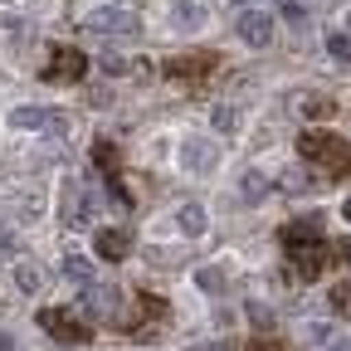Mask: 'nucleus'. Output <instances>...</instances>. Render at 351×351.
Listing matches in <instances>:
<instances>
[{
    "mask_svg": "<svg viewBox=\"0 0 351 351\" xmlns=\"http://www.w3.org/2000/svg\"><path fill=\"white\" fill-rule=\"evenodd\" d=\"M298 156L322 161L337 181H341V176H351V142L332 137V132H302V137H298Z\"/></svg>",
    "mask_w": 351,
    "mask_h": 351,
    "instance_id": "1",
    "label": "nucleus"
},
{
    "mask_svg": "<svg viewBox=\"0 0 351 351\" xmlns=\"http://www.w3.org/2000/svg\"><path fill=\"white\" fill-rule=\"evenodd\" d=\"M83 29H88V34H98V39H103V34H112V39H137V34H142V25L132 20L127 10H117V5L93 10V15L83 20Z\"/></svg>",
    "mask_w": 351,
    "mask_h": 351,
    "instance_id": "2",
    "label": "nucleus"
},
{
    "mask_svg": "<svg viewBox=\"0 0 351 351\" xmlns=\"http://www.w3.org/2000/svg\"><path fill=\"white\" fill-rule=\"evenodd\" d=\"M176 161H181L186 176H205L215 161H219V147L210 137H181V152H176Z\"/></svg>",
    "mask_w": 351,
    "mask_h": 351,
    "instance_id": "3",
    "label": "nucleus"
},
{
    "mask_svg": "<svg viewBox=\"0 0 351 351\" xmlns=\"http://www.w3.org/2000/svg\"><path fill=\"white\" fill-rule=\"evenodd\" d=\"M234 25H239V39H244V44H254V49H269V39H274V15H269V10L244 5Z\"/></svg>",
    "mask_w": 351,
    "mask_h": 351,
    "instance_id": "4",
    "label": "nucleus"
},
{
    "mask_svg": "<svg viewBox=\"0 0 351 351\" xmlns=\"http://www.w3.org/2000/svg\"><path fill=\"white\" fill-rule=\"evenodd\" d=\"M83 73H88V54H78V49H54L49 54V69H44L49 83H78Z\"/></svg>",
    "mask_w": 351,
    "mask_h": 351,
    "instance_id": "5",
    "label": "nucleus"
},
{
    "mask_svg": "<svg viewBox=\"0 0 351 351\" xmlns=\"http://www.w3.org/2000/svg\"><path fill=\"white\" fill-rule=\"evenodd\" d=\"M288 258H293L298 278H317V274H322V263H327L332 254H327V244H322V239H313V244H293V249H288Z\"/></svg>",
    "mask_w": 351,
    "mask_h": 351,
    "instance_id": "6",
    "label": "nucleus"
},
{
    "mask_svg": "<svg viewBox=\"0 0 351 351\" xmlns=\"http://www.w3.org/2000/svg\"><path fill=\"white\" fill-rule=\"evenodd\" d=\"M39 327H49V337H54V341H73V346L93 337L83 322H73L69 313H39Z\"/></svg>",
    "mask_w": 351,
    "mask_h": 351,
    "instance_id": "7",
    "label": "nucleus"
},
{
    "mask_svg": "<svg viewBox=\"0 0 351 351\" xmlns=\"http://www.w3.org/2000/svg\"><path fill=\"white\" fill-rule=\"evenodd\" d=\"M283 249H293V244H313V239H322V215L313 210V215H298L293 225H283Z\"/></svg>",
    "mask_w": 351,
    "mask_h": 351,
    "instance_id": "8",
    "label": "nucleus"
},
{
    "mask_svg": "<svg viewBox=\"0 0 351 351\" xmlns=\"http://www.w3.org/2000/svg\"><path fill=\"white\" fill-rule=\"evenodd\" d=\"M59 274H64V283L88 288V283H93V258H88V254H78V249H64V258H59Z\"/></svg>",
    "mask_w": 351,
    "mask_h": 351,
    "instance_id": "9",
    "label": "nucleus"
},
{
    "mask_svg": "<svg viewBox=\"0 0 351 351\" xmlns=\"http://www.w3.org/2000/svg\"><path fill=\"white\" fill-rule=\"evenodd\" d=\"M219 54H181V59H166V73L171 78H205L215 69Z\"/></svg>",
    "mask_w": 351,
    "mask_h": 351,
    "instance_id": "10",
    "label": "nucleus"
},
{
    "mask_svg": "<svg viewBox=\"0 0 351 351\" xmlns=\"http://www.w3.org/2000/svg\"><path fill=\"white\" fill-rule=\"evenodd\" d=\"M83 313L93 317V322L98 317H112L117 313V288H93V283H88L83 288Z\"/></svg>",
    "mask_w": 351,
    "mask_h": 351,
    "instance_id": "11",
    "label": "nucleus"
},
{
    "mask_svg": "<svg viewBox=\"0 0 351 351\" xmlns=\"http://www.w3.org/2000/svg\"><path fill=\"white\" fill-rule=\"evenodd\" d=\"M93 249H98L108 263H122L127 249H132V234H127V230H98V234H93Z\"/></svg>",
    "mask_w": 351,
    "mask_h": 351,
    "instance_id": "12",
    "label": "nucleus"
},
{
    "mask_svg": "<svg viewBox=\"0 0 351 351\" xmlns=\"http://www.w3.org/2000/svg\"><path fill=\"white\" fill-rule=\"evenodd\" d=\"M200 25H205V5H200V0H176V5H171V29L195 34Z\"/></svg>",
    "mask_w": 351,
    "mask_h": 351,
    "instance_id": "13",
    "label": "nucleus"
},
{
    "mask_svg": "<svg viewBox=\"0 0 351 351\" xmlns=\"http://www.w3.org/2000/svg\"><path fill=\"white\" fill-rule=\"evenodd\" d=\"M59 219H69V225H83L88 219V205L78 200V186L64 181V195H59Z\"/></svg>",
    "mask_w": 351,
    "mask_h": 351,
    "instance_id": "14",
    "label": "nucleus"
},
{
    "mask_svg": "<svg viewBox=\"0 0 351 351\" xmlns=\"http://www.w3.org/2000/svg\"><path fill=\"white\" fill-rule=\"evenodd\" d=\"M176 219H181V230L195 239V234H205V225H210V219H205V205L200 200H186L181 210H176Z\"/></svg>",
    "mask_w": 351,
    "mask_h": 351,
    "instance_id": "15",
    "label": "nucleus"
},
{
    "mask_svg": "<svg viewBox=\"0 0 351 351\" xmlns=\"http://www.w3.org/2000/svg\"><path fill=\"white\" fill-rule=\"evenodd\" d=\"M93 166H98V171L108 176V181H112V176L122 171V152H117L112 142H103V137H98V142H93Z\"/></svg>",
    "mask_w": 351,
    "mask_h": 351,
    "instance_id": "16",
    "label": "nucleus"
},
{
    "mask_svg": "<svg viewBox=\"0 0 351 351\" xmlns=\"http://www.w3.org/2000/svg\"><path fill=\"white\" fill-rule=\"evenodd\" d=\"M49 112H54V108H15V112H10V127H20V132H44Z\"/></svg>",
    "mask_w": 351,
    "mask_h": 351,
    "instance_id": "17",
    "label": "nucleus"
},
{
    "mask_svg": "<svg viewBox=\"0 0 351 351\" xmlns=\"http://www.w3.org/2000/svg\"><path fill=\"white\" fill-rule=\"evenodd\" d=\"M210 122H215V132H219V137H234V132H239V108H230V103H215Z\"/></svg>",
    "mask_w": 351,
    "mask_h": 351,
    "instance_id": "18",
    "label": "nucleus"
},
{
    "mask_svg": "<svg viewBox=\"0 0 351 351\" xmlns=\"http://www.w3.org/2000/svg\"><path fill=\"white\" fill-rule=\"evenodd\" d=\"M307 0H278V20L283 25H293V29H307Z\"/></svg>",
    "mask_w": 351,
    "mask_h": 351,
    "instance_id": "19",
    "label": "nucleus"
},
{
    "mask_svg": "<svg viewBox=\"0 0 351 351\" xmlns=\"http://www.w3.org/2000/svg\"><path fill=\"white\" fill-rule=\"evenodd\" d=\"M327 54H332L337 64H351V34H346V29H332V34H327Z\"/></svg>",
    "mask_w": 351,
    "mask_h": 351,
    "instance_id": "20",
    "label": "nucleus"
},
{
    "mask_svg": "<svg viewBox=\"0 0 351 351\" xmlns=\"http://www.w3.org/2000/svg\"><path fill=\"white\" fill-rule=\"evenodd\" d=\"M98 69H103V73H112V78H122V73H132V64H127V54H117V49H103V54H98Z\"/></svg>",
    "mask_w": 351,
    "mask_h": 351,
    "instance_id": "21",
    "label": "nucleus"
},
{
    "mask_svg": "<svg viewBox=\"0 0 351 351\" xmlns=\"http://www.w3.org/2000/svg\"><path fill=\"white\" fill-rule=\"evenodd\" d=\"M15 283H20V293H39L44 274L34 269V263H15Z\"/></svg>",
    "mask_w": 351,
    "mask_h": 351,
    "instance_id": "22",
    "label": "nucleus"
},
{
    "mask_svg": "<svg viewBox=\"0 0 351 351\" xmlns=\"http://www.w3.org/2000/svg\"><path fill=\"white\" fill-rule=\"evenodd\" d=\"M269 191H274V181H269L263 171H249V176H244V195H249V200H263Z\"/></svg>",
    "mask_w": 351,
    "mask_h": 351,
    "instance_id": "23",
    "label": "nucleus"
},
{
    "mask_svg": "<svg viewBox=\"0 0 351 351\" xmlns=\"http://www.w3.org/2000/svg\"><path fill=\"white\" fill-rule=\"evenodd\" d=\"M44 132H49L54 142H64V137H69V117H64V112L54 108V112H49V122H44Z\"/></svg>",
    "mask_w": 351,
    "mask_h": 351,
    "instance_id": "24",
    "label": "nucleus"
},
{
    "mask_svg": "<svg viewBox=\"0 0 351 351\" xmlns=\"http://www.w3.org/2000/svg\"><path fill=\"white\" fill-rule=\"evenodd\" d=\"M337 112V103H327V98H307L302 103V117H332Z\"/></svg>",
    "mask_w": 351,
    "mask_h": 351,
    "instance_id": "25",
    "label": "nucleus"
},
{
    "mask_svg": "<svg viewBox=\"0 0 351 351\" xmlns=\"http://www.w3.org/2000/svg\"><path fill=\"white\" fill-rule=\"evenodd\" d=\"M327 298H332V307H337L341 317H351V288H346V283H337V288H332Z\"/></svg>",
    "mask_w": 351,
    "mask_h": 351,
    "instance_id": "26",
    "label": "nucleus"
},
{
    "mask_svg": "<svg viewBox=\"0 0 351 351\" xmlns=\"http://www.w3.org/2000/svg\"><path fill=\"white\" fill-rule=\"evenodd\" d=\"M195 283L215 293V288H225V274H219V269H200V274H195Z\"/></svg>",
    "mask_w": 351,
    "mask_h": 351,
    "instance_id": "27",
    "label": "nucleus"
},
{
    "mask_svg": "<svg viewBox=\"0 0 351 351\" xmlns=\"http://www.w3.org/2000/svg\"><path fill=\"white\" fill-rule=\"evenodd\" d=\"M249 351H288V341H278V337H254Z\"/></svg>",
    "mask_w": 351,
    "mask_h": 351,
    "instance_id": "28",
    "label": "nucleus"
},
{
    "mask_svg": "<svg viewBox=\"0 0 351 351\" xmlns=\"http://www.w3.org/2000/svg\"><path fill=\"white\" fill-rule=\"evenodd\" d=\"M288 186H293V191H317L322 181H313V176H307V171H302V176H293V181H288Z\"/></svg>",
    "mask_w": 351,
    "mask_h": 351,
    "instance_id": "29",
    "label": "nucleus"
},
{
    "mask_svg": "<svg viewBox=\"0 0 351 351\" xmlns=\"http://www.w3.org/2000/svg\"><path fill=\"white\" fill-rule=\"evenodd\" d=\"M191 351H234V341H200V346H191Z\"/></svg>",
    "mask_w": 351,
    "mask_h": 351,
    "instance_id": "30",
    "label": "nucleus"
},
{
    "mask_svg": "<svg viewBox=\"0 0 351 351\" xmlns=\"http://www.w3.org/2000/svg\"><path fill=\"white\" fill-rule=\"evenodd\" d=\"M322 346H327V351H351V337H327Z\"/></svg>",
    "mask_w": 351,
    "mask_h": 351,
    "instance_id": "31",
    "label": "nucleus"
},
{
    "mask_svg": "<svg viewBox=\"0 0 351 351\" xmlns=\"http://www.w3.org/2000/svg\"><path fill=\"white\" fill-rule=\"evenodd\" d=\"M10 244H15V234H10L5 225H0V249H10Z\"/></svg>",
    "mask_w": 351,
    "mask_h": 351,
    "instance_id": "32",
    "label": "nucleus"
},
{
    "mask_svg": "<svg viewBox=\"0 0 351 351\" xmlns=\"http://www.w3.org/2000/svg\"><path fill=\"white\" fill-rule=\"evenodd\" d=\"M341 215H346V219H351V200H346V205H341Z\"/></svg>",
    "mask_w": 351,
    "mask_h": 351,
    "instance_id": "33",
    "label": "nucleus"
},
{
    "mask_svg": "<svg viewBox=\"0 0 351 351\" xmlns=\"http://www.w3.org/2000/svg\"><path fill=\"white\" fill-rule=\"evenodd\" d=\"M239 5H249V0H239Z\"/></svg>",
    "mask_w": 351,
    "mask_h": 351,
    "instance_id": "34",
    "label": "nucleus"
},
{
    "mask_svg": "<svg viewBox=\"0 0 351 351\" xmlns=\"http://www.w3.org/2000/svg\"><path fill=\"white\" fill-rule=\"evenodd\" d=\"M346 20H351V15H346ZM346 34H351V29H346Z\"/></svg>",
    "mask_w": 351,
    "mask_h": 351,
    "instance_id": "35",
    "label": "nucleus"
}]
</instances>
